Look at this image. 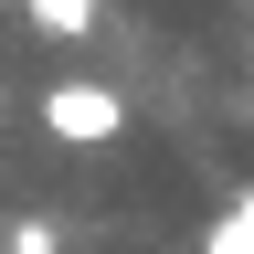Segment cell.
I'll use <instances>...</instances> for the list:
<instances>
[{"instance_id": "cell-1", "label": "cell", "mask_w": 254, "mask_h": 254, "mask_svg": "<svg viewBox=\"0 0 254 254\" xmlns=\"http://www.w3.org/2000/svg\"><path fill=\"white\" fill-rule=\"evenodd\" d=\"M43 127H53L64 148H106L117 127H127V106H117L106 85H85V74H74V85H43Z\"/></svg>"}, {"instance_id": "cell-2", "label": "cell", "mask_w": 254, "mask_h": 254, "mask_svg": "<svg viewBox=\"0 0 254 254\" xmlns=\"http://www.w3.org/2000/svg\"><path fill=\"white\" fill-rule=\"evenodd\" d=\"M32 11V32H53V43H85L95 32V0H21Z\"/></svg>"}, {"instance_id": "cell-3", "label": "cell", "mask_w": 254, "mask_h": 254, "mask_svg": "<svg viewBox=\"0 0 254 254\" xmlns=\"http://www.w3.org/2000/svg\"><path fill=\"white\" fill-rule=\"evenodd\" d=\"M11 254H53V222H43V212H21V222H11Z\"/></svg>"}, {"instance_id": "cell-4", "label": "cell", "mask_w": 254, "mask_h": 254, "mask_svg": "<svg viewBox=\"0 0 254 254\" xmlns=\"http://www.w3.org/2000/svg\"><path fill=\"white\" fill-rule=\"evenodd\" d=\"M0 127H11V106H0Z\"/></svg>"}]
</instances>
